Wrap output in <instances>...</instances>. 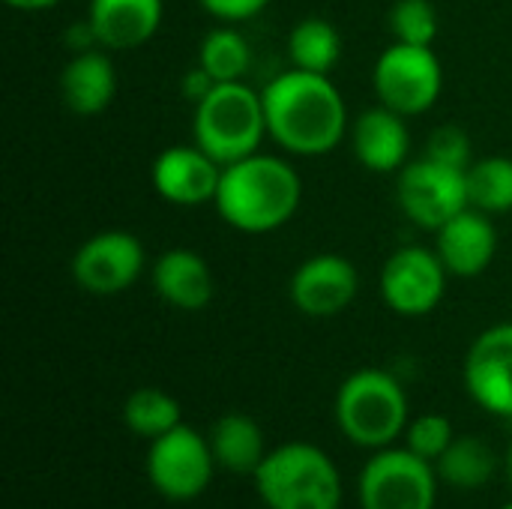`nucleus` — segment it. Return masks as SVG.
I'll return each mask as SVG.
<instances>
[{
    "instance_id": "27",
    "label": "nucleus",
    "mask_w": 512,
    "mask_h": 509,
    "mask_svg": "<svg viewBox=\"0 0 512 509\" xmlns=\"http://www.w3.org/2000/svg\"><path fill=\"white\" fill-rule=\"evenodd\" d=\"M453 441H456V432H453L450 417L444 414H420L405 429V447L432 465L450 450Z\"/></svg>"
},
{
    "instance_id": "22",
    "label": "nucleus",
    "mask_w": 512,
    "mask_h": 509,
    "mask_svg": "<svg viewBox=\"0 0 512 509\" xmlns=\"http://www.w3.org/2000/svg\"><path fill=\"white\" fill-rule=\"evenodd\" d=\"M498 459L492 447L480 438L462 435L450 444V450L435 462L438 480L456 489H480L495 477Z\"/></svg>"
},
{
    "instance_id": "4",
    "label": "nucleus",
    "mask_w": 512,
    "mask_h": 509,
    "mask_svg": "<svg viewBox=\"0 0 512 509\" xmlns=\"http://www.w3.org/2000/svg\"><path fill=\"white\" fill-rule=\"evenodd\" d=\"M192 138L222 168L258 153L267 138L261 90H252L246 81L216 84L192 105Z\"/></svg>"
},
{
    "instance_id": "17",
    "label": "nucleus",
    "mask_w": 512,
    "mask_h": 509,
    "mask_svg": "<svg viewBox=\"0 0 512 509\" xmlns=\"http://www.w3.org/2000/svg\"><path fill=\"white\" fill-rule=\"evenodd\" d=\"M87 24L105 51H132L147 45L165 18L162 0H90Z\"/></svg>"
},
{
    "instance_id": "26",
    "label": "nucleus",
    "mask_w": 512,
    "mask_h": 509,
    "mask_svg": "<svg viewBox=\"0 0 512 509\" xmlns=\"http://www.w3.org/2000/svg\"><path fill=\"white\" fill-rule=\"evenodd\" d=\"M387 21H390L393 42L432 45L438 36V12L432 0H396Z\"/></svg>"
},
{
    "instance_id": "8",
    "label": "nucleus",
    "mask_w": 512,
    "mask_h": 509,
    "mask_svg": "<svg viewBox=\"0 0 512 509\" xmlns=\"http://www.w3.org/2000/svg\"><path fill=\"white\" fill-rule=\"evenodd\" d=\"M438 471L408 447H381L360 474L363 509H435Z\"/></svg>"
},
{
    "instance_id": "24",
    "label": "nucleus",
    "mask_w": 512,
    "mask_h": 509,
    "mask_svg": "<svg viewBox=\"0 0 512 509\" xmlns=\"http://www.w3.org/2000/svg\"><path fill=\"white\" fill-rule=\"evenodd\" d=\"M123 423L132 435L156 441L183 423V411L171 393L159 387H138L123 402Z\"/></svg>"
},
{
    "instance_id": "15",
    "label": "nucleus",
    "mask_w": 512,
    "mask_h": 509,
    "mask_svg": "<svg viewBox=\"0 0 512 509\" xmlns=\"http://www.w3.org/2000/svg\"><path fill=\"white\" fill-rule=\"evenodd\" d=\"M435 252L453 279H477L498 255V228L489 213L465 207L435 231Z\"/></svg>"
},
{
    "instance_id": "31",
    "label": "nucleus",
    "mask_w": 512,
    "mask_h": 509,
    "mask_svg": "<svg viewBox=\"0 0 512 509\" xmlns=\"http://www.w3.org/2000/svg\"><path fill=\"white\" fill-rule=\"evenodd\" d=\"M9 9H18V12H45V9H54L60 6L63 0H3Z\"/></svg>"
},
{
    "instance_id": "32",
    "label": "nucleus",
    "mask_w": 512,
    "mask_h": 509,
    "mask_svg": "<svg viewBox=\"0 0 512 509\" xmlns=\"http://www.w3.org/2000/svg\"><path fill=\"white\" fill-rule=\"evenodd\" d=\"M504 471H507V480H510V489H512V441H510V447H507V456H504Z\"/></svg>"
},
{
    "instance_id": "10",
    "label": "nucleus",
    "mask_w": 512,
    "mask_h": 509,
    "mask_svg": "<svg viewBox=\"0 0 512 509\" xmlns=\"http://www.w3.org/2000/svg\"><path fill=\"white\" fill-rule=\"evenodd\" d=\"M453 276L447 273L444 261L438 258L435 246H402L396 249L384 267H381V300L390 312L402 315V318H423L432 315L444 294H447V282Z\"/></svg>"
},
{
    "instance_id": "7",
    "label": "nucleus",
    "mask_w": 512,
    "mask_h": 509,
    "mask_svg": "<svg viewBox=\"0 0 512 509\" xmlns=\"http://www.w3.org/2000/svg\"><path fill=\"white\" fill-rule=\"evenodd\" d=\"M216 468L219 465L213 459L207 435L195 432L186 423H180L177 429L150 441L147 480L165 501L186 504V501L201 498L207 492Z\"/></svg>"
},
{
    "instance_id": "25",
    "label": "nucleus",
    "mask_w": 512,
    "mask_h": 509,
    "mask_svg": "<svg viewBox=\"0 0 512 509\" xmlns=\"http://www.w3.org/2000/svg\"><path fill=\"white\" fill-rule=\"evenodd\" d=\"M471 207L501 216L512 210V159L510 156H483L465 171Z\"/></svg>"
},
{
    "instance_id": "20",
    "label": "nucleus",
    "mask_w": 512,
    "mask_h": 509,
    "mask_svg": "<svg viewBox=\"0 0 512 509\" xmlns=\"http://www.w3.org/2000/svg\"><path fill=\"white\" fill-rule=\"evenodd\" d=\"M210 450L213 459L222 471L228 474H240V477H255V471L261 468L264 456H267V441H264V429L258 426L255 417L231 411L222 414L213 426H210Z\"/></svg>"
},
{
    "instance_id": "23",
    "label": "nucleus",
    "mask_w": 512,
    "mask_h": 509,
    "mask_svg": "<svg viewBox=\"0 0 512 509\" xmlns=\"http://www.w3.org/2000/svg\"><path fill=\"white\" fill-rule=\"evenodd\" d=\"M198 66H201L216 84L243 81V75H246L249 66H252L249 39H246L237 27H231V24L213 27V30L201 39Z\"/></svg>"
},
{
    "instance_id": "33",
    "label": "nucleus",
    "mask_w": 512,
    "mask_h": 509,
    "mask_svg": "<svg viewBox=\"0 0 512 509\" xmlns=\"http://www.w3.org/2000/svg\"><path fill=\"white\" fill-rule=\"evenodd\" d=\"M501 509H512V501H510V504H504V507H501Z\"/></svg>"
},
{
    "instance_id": "14",
    "label": "nucleus",
    "mask_w": 512,
    "mask_h": 509,
    "mask_svg": "<svg viewBox=\"0 0 512 509\" xmlns=\"http://www.w3.org/2000/svg\"><path fill=\"white\" fill-rule=\"evenodd\" d=\"M219 177H222V165L195 141L165 147L150 168V183L156 195L174 207L213 204Z\"/></svg>"
},
{
    "instance_id": "3",
    "label": "nucleus",
    "mask_w": 512,
    "mask_h": 509,
    "mask_svg": "<svg viewBox=\"0 0 512 509\" xmlns=\"http://www.w3.org/2000/svg\"><path fill=\"white\" fill-rule=\"evenodd\" d=\"M252 480L267 509L342 507L339 468L321 447L309 441H288L267 450Z\"/></svg>"
},
{
    "instance_id": "16",
    "label": "nucleus",
    "mask_w": 512,
    "mask_h": 509,
    "mask_svg": "<svg viewBox=\"0 0 512 509\" xmlns=\"http://www.w3.org/2000/svg\"><path fill=\"white\" fill-rule=\"evenodd\" d=\"M351 147L363 168L375 174H399L411 156L408 117L381 102L375 108H366L351 123Z\"/></svg>"
},
{
    "instance_id": "18",
    "label": "nucleus",
    "mask_w": 512,
    "mask_h": 509,
    "mask_svg": "<svg viewBox=\"0 0 512 509\" xmlns=\"http://www.w3.org/2000/svg\"><path fill=\"white\" fill-rule=\"evenodd\" d=\"M153 291L162 303L180 312H201L216 297V279L210 264L192 249H168L150 267Z\"/></svg>"
},
{
    "instance_id": "12",
    "label": "nucleus",
    "mask_w": 512,
    "mask_h": 509,
    "mask_svg": "<svg viewBox=\"0 0 512 509\" xmlns=\"http://www.w3.org/2000/svg\"><path fill=\"white\" fill-rule=\"evenodd\" d=\"M465 390L492 417L512 420V324L486 327L465 354Z\"/></svg>"
},
{
    "instance_id": "21",
    "label": "nucleus",
    "mask_w": 512,
    "mask_h": 509,
    "mask_svg": "<svg viewBox=\"0 0 512 509\" xmlns=\"http://www.w3.org/2000/svg\"><path fill=\"white\" fill-rule=\"evenodd\" d=\"M288 57L294 69L330 75L342 57V36L336 24L321 15L300 18L288 33Z\"/></svg>"
},
{
    "instance_id": "1",
    "label": "nucleus",
    "mask_w": 512,
    "mask_h": 509,
    "mask_svg": "<svg viewBox=\"0 0 512 509\" xmlns=\"http://www.w3.org/2000/svg\"><path fill=\"white\" fill-rule=\"evenodd\" d=\"M261 102L267 138L288 156H327L351 129L345 96L330 75L291 66L264 84Z\"/></svg>"
},
{
    "instance_id": "29",
    "label": "nucleus",
    "mask_w": 512,
    "mask_h": 509,
    "mask_svg": "<svg viewBox=\"0 0 512 509\" xmlns=\"http://www.w3.org/2000/svg\"><path fill=\"white\" fill-rule=\"evenodd\" d=\"M207 15H213L222 24H243L261 15L273 0H198Z\"/></svg>"
},
{
    "instance_id": "5",
    "label": "nucleus",
    "mask_w": 512,
    "mask_h": 509,
    "mask_svg": "<svg viewBox=\"0 0 512 509\" xmlns=\"http://www.w3.org/2000/svg\"><path fill=\"white\" fill-rule=\"evenodd\" d=\"M342 435L369 450L390 447L408 429V396L396 375L384 369L351 372L333 402Z\"/></svg>"
},
{
    "instance_id": "19",
    "label": "nucleus",
    "mask_w": 512,
    "mask_h": 509,
    "mask_svg": "<svg viewBox=\"0 0 512 509\" xmlns=\"http://www.w3.org/2000/svg\"><path fill=\"white\" fill-rule=\"evenodd\" d=\"M117 96V69L114 60L96 48L75 51L60 69V99L78 117L102 114Z\"/></svg>"
},
{
    "instance_id": "28",
    "label": "nucleus",
    "mask_w": 512,
    "mask_h": 509,
    "mask_svg": "<svg viewBox=\"0 0 512 509\" xmlns=\"http://www.w3.org/2000/svg\"><path fill=\"white\" fill-rule=\"evenodd\" d=\"M423 156H429V159H435L441 165L468 171L474 165V144H471V135L462 126L444 123V126L432 129V135L426 138Z\"/></svg>"
},
{
    "instance_id": "9",
    "label": "nucleus",
    "mask_w": 512,
    "mask_h": 509,
    "mask_svg": "<svg viewBox=\"0 0 512 509\" xmlns=\"http://www.w3.org/2000/svg\"><path fill=\"white\" fill-rule=\"evenodd\" d=\"M399 210L423 231H438L444 222L459 216L468 201V177L462 168L441 165L429 156L408 162L396 177Z\"/></svg>"
},
{
    "instance_id": "6",
    "label": "nucleus",
    "mask_w": 512,
    "mask_h": 509,
    "mask_svg": "<svg viewBox=\"0 0 512 509\" xmlns=\"http://www.w3.org/2000/svg\"><path fill=\"white\" fill-rule=\"evenodd\" d=\"M372 87L381 105L405 117H420L441 99L444 66L432 45L393 42L375 60Z\"/></svg>"
},
{
    "instance_id": "13",
    "label": "nucleus",
    "mask_w": 512,
    "mask_h": 509,
    "mask_svg": "<svg viewBox=\"0 0 512 509\" xmlns=\"http://www.w3.org/2000/svg\"><path fill=\"white\" fill-rule=\"evenodd\" d=\"M360 291V273L351 258L336 252H321L297 264L288 297L297 312L309 318H333L342 315Z\"/></svg>"
},
{
    "instance_id": "30",
    "label": "nucleus",
    "mask_w": 512,
    "mask_h": 509,
    "mask_svg": "<svg viewBox=\"0 0 512 509\" xmlns=\"http://www.w3.org/2000/svg\"><path fill=\"white\" fill-rule=\"evenodd\" d=\"M213 87H216V81H213L201 66L186 69V72H183V78H180V93H183V99H186L189 105H198V102H201Z\"/></svg>"
},
{
    "instance_id": "11",
    "label": "nucleus",
    "mask_w": 512,
    "mask_h": 509,
    "mask_svg": "<svg viewBox=\"0 0 512 509\" xmlns=\"http://www.w3.org/2000/svg\"><path fill=\"white\" fill-rule=\"evenodd\" d=\"M147 264L144 243L132 231H99L87 237L72 255V279L93 297H117L129 291Z\"/></svg>"
},
{
    "instance_id": "2",
    "label": "nucleus",
    "mask_w": 512,
    "mask_h": 509,
    "mask_svg": "<svg viewBox=\"0 0 512 509\" xmlns=\"http://www.w3.org/2000/svg\"><path fill=\"white\" fill-rule=\"evenodd\" d=\"M303 201L297 168L276 153H252L222 168L216 213L240 234H273L285 228Z\"/></svg>"
}]
</instances>
